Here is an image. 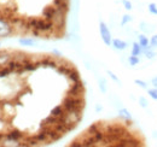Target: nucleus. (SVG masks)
Wrapping results in <instances>:
<instances>
[{
	"instance_id": "6",
	"label": "nucleus",
	"mask_w": 157,
	"mask_h": 147,
	"mask_svg": "<svg viewBox=\"0 0 157 147\" xmlns=\"http://www.w3.org/2000/svg\"><path fill=\"white\" fill-rule=\"evenodd\" d=\"M141 53V46L139 43H134L132 48V55H139Z\"/></svg>"
},
{
	"instance_id": "12",
	"label": "nucleus",
	"mask_w": 157,
	"mask_h": 147,
	"mask_svg": "<svg viewBox=\"0 0 157 147\" xmlns=\"http://www.w3.org/2000/svg\"><path fill=\"white\" fill-rule=\"evenodd\" d=\"M122 2H123V5L126 6V9H127V10H131V9H132V4H131L128 0H123Z\"/></svg>"
},
{
	"instance_id": "7",
	"label": "nucleus",
	"mask_w": 157,
	"mask_h": 147,
	"mask_svg": "<svg viewBox=\"0 0 157 147\" xmlns=\"http://www.w3.org/2000/svg\"><path fill=\"white\" fill-rule=\"evenodd\" d=\"M138 63H139V59H138L137 55H131L129 57V64L131 65H137Z\"/></svg>"
},
{
	"instance_id": "13",
	"label": "nucleus",
	"mask_w": 157,
	"mask_h": 147,
	"mask_svg": "<svg viewBox=\"0 0 157 147\" xmlns=\"http://www.w3.org/2000/svg\"><path fill=\"white\" fill-rule=\"evenodd\" d=\"M136 83H137L138 86L143 87V88H146V83H145L144 81H140V80H136Z\"/></svg>"
},
{
	"instance_id": "3",
	"label": "nucleus",
	"mask_w": 157,
	"mask_h": 147,
	"mask_svg": "<svg viewBox=\"0 0 157 147\" xmlns=\"http://www.w3.org/2000/svg\"><path fill=\"white\" fill-rule=\"evenodd\" d=\"M100 33H101V36H103V40L108 43V45H110V42H111V36H110V33H109V30H108V28L105 27V24H100Z\"/></svg>"
},
{
	"instance_id": "5",
	"label": "nucleus",
	"mask_w": 157,
	"mask_h": 147,
	"mask_svg": "<svg viewBox=\"0 0 157 147\" xmlns=\"http://www.w3.org/2000/svg\"><path fill=\"white\" fill-rule=\"evenodd\" d=\"M114 46L117 48V50H124L126 48V42L124 41H122V40H114Z\"/></svg>"
},
{
	"instance_id": "16",
	"label": "nucleus",
	"mask_w": 157,
	"mask_h": 147,
	"mask_svg": "<svg viewBox=\"0 0 157 147\" xmlns=\"http://www.w3.org/2000/svg\"><path fill=\"white\" fill-rule=\"evenodd\" d=\"M152 82H154V85H155V86L157 87V77H156V78H154V80H152Z\"/></svg>"
},
{
	"instance_id": "15",
	"label": "nucleus",
	"mask_w": 157,
	"mask_h": 147,
	"mask_svg": "<svg viewBox=\"0 0 157 147\" xmlns=\"http://www.w3.org/2000/svg\"><path fill=\"white\" fill-rule=\"evenodd\" d=\"M128 21H131V17H129V16H124V19H123V22H122V23L124 24V23H126V22H128Z\"/></svg>"
},
{
	"instance_id": "10",
	"label": "nucleus",
	"mask_w": 157,
	"mask_h": 147,
	"mask_svg": "<svg viewBox=\"0 0 157 147\" xmlns=\"http://www.w3.org/2000/svg\"><path fill=\"white\" fill-rule=\"evenodd\" d=\"M140 105H141L144 109H145V107H147V101H146V99H145L144 96H141V98H140Z\"/></svg>"
},
{
	"instance_id": "14",
	"label": "nucleus",
	"mask_w": 157,
	"mask_h": 147,
	"mask_svg": "<svg viewBox=\"0 0 157 147\" xmlns=\"http://www.w3.org/2000/svg\"><path fill=\"white\" fill-rule=\"evenodd\" d=\"M146 57H147V58H154V57H155V53H154V52H147V53H146Z\"/></svg>"
},
{
	"instance_id": "11",
	"label": "nucleus",
	"mask_w": 157,
	"mask_h": 147,
	"mask_svg": "<svg viewBox=\"0 0 157 147\" xmlns=\"http://www.w3.org/2000/svg\"><path fill=\"white\" fill-rule=\"evenodd\" d=\"M150 43H151V46L156 47V46H157V35H154V36L151 37V40H150Z\"/></svg>"
},
{
	"instance_id": "8",
	"label": "nucleus",
	"mask_w": 157,
	"mask_h": 147,
	"mask_svg": "<svg viewBox=\"0 0 157 147\" xmlns=\"http://www.w3.org/2000/svg\"><path fill=\"white\" fill-rule=\"evenodd\" d=\"M149 11L151 13H154V15H157V6L155 4H150L149 5Z\"/></svg>"
},
{
	"instance_id": "4",
	"label": "nucleus",
	"mask_w": 157,
	"mask_h": 147,
	"mask_svg": "<svg viewBox=\"0 0 157 147\" xmlns=\"http://www.w3.org/2000/svg\"><path fill=\"white\" fill-rule=\"evenodd\" d=\"M149 40H147V37L145 36V35H140L139 36V45L143 47V48H146L147 46H149Z\"/></svg>"
},
{
	"instance_id": "9",
	"label": "nucleus",
	"mask_w": 157,
	"mask_h": 147,
	"mask_svg": "<svg viewBox=\"0 0 157 147\" xmlns=\"http://www.w3.org/2000/svg\"><path fill=\"white\" fill-rule=\"evenodd\" d=\"M149 94L152 99L157 100V89H149Z\"/></svg>"
},
{
	"instance_id": "1",
	"label": "nucleus",
	"mask_w": 157,
	"mask_h": 147,
	"mask_svg": "<svg viewBox=\"0 0 157 147\" xmlns=\"http://www.w3.org/2000/svg\"><path fill=\"white\" fill-rule=\"evenodd\" d=\"M85 106L86 88L71 60L0 48V147L55 144L78 127Z\"/></svg>"
},
{
	"instance_id": "2",
	"label": "nucleus",
	"mask_w": 157,
	"mask_h": 147,
	"mask_svg": "<svg viewBox=\"0 0 157 147\" xmlns=\"http://www.w3.org/2000/svg\"><path fill=\"white\" fill-rule=\"evenodd\" d=\"M69 146H145V138L124 119L98 121L78 135Z\"/></svg>"
}]
</instances>
